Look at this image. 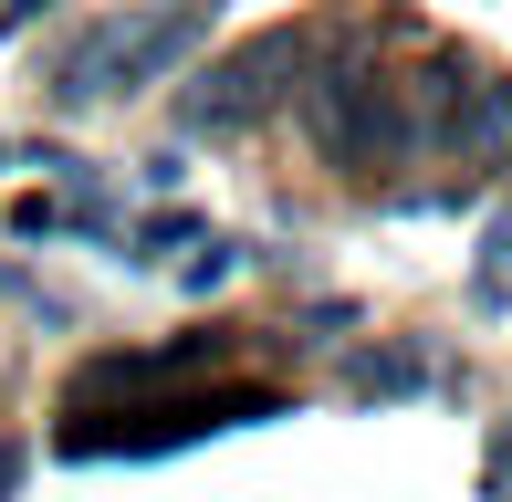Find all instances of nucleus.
<instances>
[{
	"label": "nucleus",
	"mask_w": 512,
	"mask_h": 502,
	"mask_svg": "<svg viewBox=\"0 0 512 502\" xmlns=\"http://www.w3.org/2000/svg\"><path fill=\"white\" fill-rule=\"evenodd\" d=\"M471 304H481V314H502V304H512V210L492 220V231H481V272H471Z\"/></svg>",
	"instance_id": "423d86ee"
},
{
	"label": "nucleus",
	"mask_w": 512,
	"mask_h": 502,
	"mask_svg": "<svg viewBox=\"0 0 512 502\" xmlns=\"http://www.w3.org/2000/svg\"><path fill=\"white\" fill-rule=\"evenodd\" d=\"M209 21H220V0H147V11H105L95 32L63 53L53 105H63V116H84V105H126V95H147V84H168L178 63L209 42Z\"/></svg>",
	"instance_id": "f257e3e1"
},
{
	"label": "nucleus",
	"mask_w": 512,
	"mask_h": 502,
	"mask_svg": "<svg viewBox=\"0 0 512 502\" xmlns=\"http://www.w3.org/2000/svg\"><path fill=\"white\" fill-rule=\"evenodd\" d=\"M230 262H241V251H230V241H209L199 262H189V283H199V293H209V283H230Z\"/></svg>",
	"instance_id": "6e6552de"
},
{
	"label": "nucleus",
	"mask_w": 512,
	"mask_h": 502,
	"mask_svg": "<svg viewBox=\"0 0 512 502\" xmlns=\"http://www.w3.org/2000/svg\"><path fill=\"white\" fill-rule=\"evenodd\" d=\"M304 126H314V147L335 157V168H398V157L418 147L408 84H387L377 63H335V74H314L304 84Z\"/></svg>",
	"instance_id": "f03ea898"
},
{
	"label": "nucleus",
	"mask_w": 512,
	"mask_h": 502,
	"mask_svg": "<svg viewBox=\"0 0 512 502\" xmlns=\"http://www.w3.org/2000/svg\"><path fill=\"white\" fill-rule=\"evenodd\" d=\"M283 74H304V32H262L251 53L209 63L189 95H178V126H189V136H241V126H262L272 105H283Z\"/></svg>",
	"instance_id": "7ed1b4c3"
},
{
	"label": "nucleus",
	"mask_w": 512,
	"mask_h": 502,
	"mask_svg": "<svg viewBox=\"0 0 512 502\" xmlns=\"http://www.w3.org/2000/svg\"><path fill=\"white\" fill-rule=\"evenodd\" d=\"M429 147L471 157V168L512 157V74H460L450 95H439V116H429Z\"/></svg>",
	"instance_id": "20e7f679"
},
{
	"label": "nucleus",
	"mask_w": 512,
	"mask_h": 502,
	"mask_svg": "<svg viewBox=\"0 0 512 502\" xmlns=\"http://www.w3.org/2000/svg\"><path fill=\"white\" fill-rule=\"evenodd\" d=\"M481 492H492V502H512V429L492 440V461H481Z\"/></svg>",
	"instance_id": "0eeeda50"
},
{
	"label": "nucleus",
	"mask_w": 512,
	"mask_h": 502,
	"mask_svg": "<svg viewBox=\"0 0 512 502\" xmlns=\"http://www.w3.org/2000/svg\"><path fill=\"white\" fill-rule=\"evenodd\" d=\"M11 492H21V450L0 440V502H11Z\"/></svg>",
	"instance_id": "9d476101"
},
{
	"label": "nucleus",
	"mask_w": 512,
	"mask_h": 502,
	"mask_svg": "<svg viewBox=\"0 0 512 502\" xmlns=\"http://www.w3.org/2000/svg\"><path fill=\"white\" fill-rule=\"evenodd\" d=\"M53 0H0V32H21V21H42Z\"/></svg>",
	"instance_id": "1a4fd4ad"
},
{
	"label": "nucleus",
	"mask_w": 512,
	"mask_h": 502,
	"mask_svg": "<svg viewBox=\"0 0 512 502\" xmlns=\"http://www.w3.org/2000/svg\"><path fill=\"white\" fill-rule=\"evenodd\" d=\"M345 387H356V398H408V387H429V356L418 346H366L356 367H345Z\"/></svg>",
	"instance_id": "39448f33"
}]
</instances>
